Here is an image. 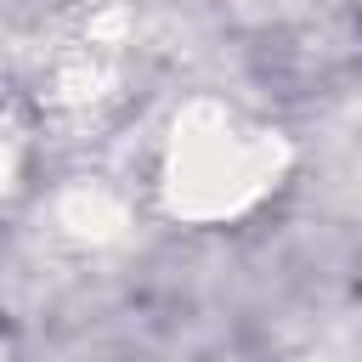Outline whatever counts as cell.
Listing matches in <instances>:
<instances>
[{
  "label": "cell",
  "instance_id": "obj_2",
  "mask_svg": "<svg viewBox=\"0 0 362 362\" xmlns=\"http://www.w3.org/2000/svg\"><path fill=\"white\" fill-rule=\"evenodd\" d=\"M6 175H11V158H6V141H0V187H6Z\"/></svg>",
  "mask_w": 362,
  "mask_h": 362
},
{
  "label": "cell",
  "instance_id": "obj_1",
  "mask_svg": "<svg viewBox=\"0 0 362 362\" xmlns=\"http://www.w3.org/2000/svg\"><path fill=\"white\" fill-rule=\"evenodd\" d=\"M266 175H272L266 130H249L232 113H209L204 124H187V136L175 130L170 187L187 215H232L266 187Z\"/></svg>",
  "mask_w": 362,
  "mask_h": 362
}]
</instances>
